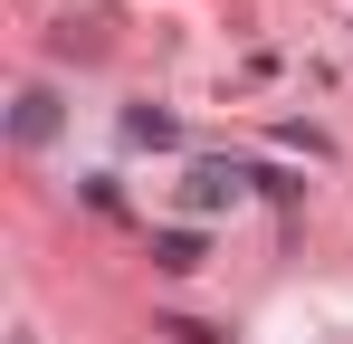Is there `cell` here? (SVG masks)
<instances>
[{
    "label": "cell",
    "mask_w": 353,
    "mask_h": 344,
    "mask_svg": "<svg viewBox=\"0 0 353 344\" xmlns=\"http://www.w3.org/2000/svg\"><path fill=\"white\" fill-rule=\"evenodd\" d=\"M153 268H201V239H191V229H163V239H153Z\"/></svg>",
    "instance_id": "3957f363"
},
{
    "label": "cell",
    "mask_w": 353,
    "mask_h": 344,
    "mask_svg": "<svg viewBox=\"0 0 353 344\" xmlns=\"http://www.w3.org/2000/svg\"><path fill=\"white\" fill-rule=\"evenodd\" d=\"M239 182H248V172H230V163H201V172H191V201H201V211H220V201H239Z\"/></svg>",
    "instance_id": "7a4b0ae2"
},
{
    "label": "cell",
    "mask_w": 353,
    "mask_h": 344,
    "mask_svg": "<svg viewBox=\"0 0 353 344\" xmlns=\"http://www.w3.org/2000/svg\"><path fill=\"white\" fill-rule=\"evenodd\" d=\"M48 134H58V96L29 86V96H19V144H48Z\"/></svg>",
    "instance_id": "6da1fadb"
},
{
    "label": "cell",
    "mask_w": 353,
    "mask_h": 344,
    "mask_svg": "<svg viewBox=\"0 0 353 344\" xmlns=\"http://www.w3.org/2000/svg\"><path fill=\"white\" fill-rule=\"evenodd\" d=\"M124 134H134V144H172V115H153V106H134V115H124Z\"/></svg>",
    "instance_id": "277c9868"
}]
</instances>
